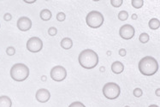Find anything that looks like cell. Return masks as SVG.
I'll return each mask as SVG.
<instances>
[{
  "label": "cell",
  "instance_id": "83f0119b",
  "mask_svg": "<svg viewBox=\"0 0 160 107\" xmlns=\"http://www.w3.org/2000/svg\"><path fill=\"white\" fill-rule=\"evenodd\" d=\"M159 91H160V89L159 88H158L157 90H156V95L158 97H159L160 96V93H159Z\"/></svg>",
  "mask_w": 160,
  "mask_h": 107
},
{
  "label": "cell",
  "instance_id": "7c38bea8",
  "mask_svg": "<svg viewBox=\"0 0 160 107\" xmlns=\"http://www.w3.org/2000/svg\"><path fill=\"white\" fill-rule=\"evenodd\" d=\"M12 101L8 96H0V107H11Z\"/></svg>",
  "mask_w": 160,
  "mask_h": 107
},
{
  "label": "cell",
  "instance_id": "8fae6325",
  "mask_svg": "<svg viewBox=\"0 0 160 107\" xmlns=\"http://www.w3.org/2000/svg\"><path fill=\"white\" fill-rule=\"evenodd\" d=\"M124 70V66L123 64H122L121 62L117 61V62H114L111 64V70L113 73L115 74H121Z\"/></svg>",
  "mask_w": 160,
  "mask_h": 107
},
{
  "label": "cell",
  "instance_id": "4316f807",
  "mask_svg": "<svg viewBox=\"0 0 160 107\" xmlns=\"http://www.w3.org/2000/svg\"><path fill=\"white\" fill-rule=\"evenodd\" d=\"M24 2L27 3V4H33V3H35L36 0H33V1H27V0H24Z\"/></svg>",
  "mask_w": 160,
  "mask_h": 107
},
{
  "label": "cell",
  "instance_id": "2e32d148",
  "mask_svg": "<svg viewBox=\"0 0 160 107\" xmlns=\"http://www.w3.org/2000/svg\"><path fill=\"white\" fill-rule=\"evenodd\" d=\"M132 6L135 9H140L144 5V1L143 0H132L131 1Z\"/></svg>",
  "mask_w": 160,
  "mask_h": 107
},
{
  "label": "cell",
  "instance_id": "5bb4252c",
  "mask_svg": "<svg viewBox=\"0 0 160 107\" xmlns=\"http://www.w3.org/2000/svg\"><path fill=\"white\" fill-rule=\"evenodd\" d=\"M39 16H40V18L42 19L43 21H49L51 18H52V12L47 10V9H45V10H42V11H40V14H39Z\"/></svg>",
  "mask_w": 160,
  "mask_h": 107
},
{
  "label": "cell",
  "instance_id": "6da1fadb",
  "mask_svg": "<svg viewBox=\"0 0 160 107\" xmlns=\"http://www.w3.org/2000/svg\"><path fill=\"white\" fill-rule=\"evenodd\" d=\"M79 64L86 70L93 69L99 64V56L91 49L83 50L79 55Z\"/></svg>",
  "mask_w": 160,
  "mask_h": 107
},
{
  "label": "cell",
  "instance_id": "3957f363",
  "mask_svg": "<svg viewBox=\"0 0 160 107\" xmlns=\"http://www.w3.org/2000/svg\"><path fill=\"white\" fill-rule=\"evenodd\" d=\"M29 75V69L24 64H16L11 70V78L16 81H23Z\"/></svg>",
  "mask_w": 160,
  "mask_h": 107
},
{
  "label": "cell",
  "instance_id": "ba28073f",
  "mask_svg": "<svg viewBox=\"0 0 160 107\" xmlns=\"http://www.w3.org/2000/svg\"><path fill=\"white\" fill-rule=\"evenodd\" d=\"M135 30L133 28V26H131L130 24H125L120 27L119 30V34L120 36L124 39H130L134 36Z\"/></svg>",
  "mask_w": 160,
  "mask_h": 107
},
{
  "label": "cell",
  "instance_id": "d6986e66",
  "mask_svg": "<svg viewBox=\"0 0 160 107\" xmlns=\"http://www.w3.org/2000/svg\"><path fill=\"white\" fill-rule=\"evenodd\" d=\"M123 0H111V5L115 8H118L123 5Z\"/></svg>",
  "mask_w": 160,
  "mask_h": 107
},
{
  "label": "cell",
  "instance_id": "d4e9b609",
  "mask_svg": "<svg viewBox=\"0 0 160 107\" xmlns=\"http://www.w3.org/2000/svg\"><path fill=\"white\" fill-rule=\"evenodd\" d=\"M11 18H12V16H11L10 13H6L5 15L4 16V19L5 20V21H11Z\"/></svg>",
  "mask_w": 160,
  "mask_h": 107
},
{
  "label": "cell",
  "instance_id": "30bf717a",
  "mask_svg": "<svg viewBox=\"0 0 160 107\" xmlns=\"http://www.w3.org/2000/svg\"><path fill=\"white\" fill-rule=\"evenodd\" d=\"M35 98L38 101L40 102V103H45L50 99L51 98V93L47 89H45V88H41V89H39L36 92V95Z\"/></svg>",
  "mask_w": 160,
  "mask_h": 107
},
{
  "label": "cell",
  "instance_id": "9a60e30c",
  "mask_svg": "<svg viewBox=\"0 0 160 107\" xmlns=\"http://www.w3.org/2000/svg\"><path fill=\"white\" fill-rule=\"evenodd\" d=\"M149 27L152 30H156V29H158L159 28V20L157 19V18H152L149 21Z\"/></svg>",
  "mask_w": 160,
  "mask_h": 107
},
{
  "label": "cell",
  "instance_id": "8992f818",
  "mask_svg": "<svg viewBox=\"0 0 160 107\" xmlns=\"http://www.w3.org/2000/svg\"><path fill=\"white\" fill-rule=\"evenodd\" d=\"M50 75L55 81H62L67 77V70L63 66L58 65L52 69Z\"/></svg>",
  "mask_w": 160,
  "mask_h": 107
},
{
  "label": "cell",
  "instance_id": "4fadbf2b",
  "mask_svg": "<svg viewBox=\"0 0 160 107\" xmlns=\"http://www.w3.org/2000/svg\"><path fill=\"white\" fill-rule=\"evenodd\" d=\"M61 46L62 48L65 50H69L73 46V41L70 38H64L61 41Z\"/></svg>",
  "mask_w": 160,
  "mask_h": 107
},
{
  "label": "cell",
  "instance_id": "e0dca14e",
  "mask_svg": "<svg viewBox=\"0 0 160 107\" xmlns=\"http://www.w3.org/2000/svg\"><path fill=\"white\" fill-rule=\"evenodd\" d=\"M139 39H140V42L145 44V43H147L148 41H149L150 37H149V35H148L146 33H142L140 35Z\"/></svg>",
  "mask_w": 160,
  "mask_h": 107
},
{
  "label": "cell",
  "instance_id": "f1b7e54d",
  "mask_svg": "<svg viewBox=\"0 0 160 107\" xmlns=\"http://www.w3.org/2000/svg\"><path fill=\"white\" fill-rule=\"evenodd\" d=\"M132 19H133V20H135V19H137V16H136L135 14H133V16H132Z\"/></svg>",
  "mask_w": 160,
  "mask_h": 107
},
{
  "label": "cell",
  "instance_id": "52a82bcc",
  "mask_svg": "<svg viewBox=\"0 0 160 107\" xmlns=\"http://www.w3.org/2000/svg\"><path fill=\"white\" fill-rule=\"evenodd\" d=\"M27 48L31 52H39L43 48L42 40L38 37L30 38L27 42Z\"/></svg>",
  "mask_w": 160,
  "mask_h": 107
},
{
  "label": "cell",
  "instance_id": "f546056e",
  "mask_svg": "<svg viewBox=\"0 0 160 107\" xmlns=\"http://www.w3.org/2000/svg\"><path fill=\"white\" fill-rule=\"evenodd\" d=\"M148 107H159V106H158V105H151Z\"/></svg>",
  "mask_w": 160,
  "mask_h": 107
},
{
  "label": "cell",
  "instance_id": "ac0fdd59",
  "mask_svg": "<svg viewBox=\"0 0 160 107\" xmlns=\"http://www.w3.org/2000/svg\"><path fill=\"white\" fill-rule=\"evenodd\" d=\"M128 18V13L127 11H122L119 12V14H118V19H119L120 21H126Z\"/></svg>",
  "mask_w": 160,
  "mask_h": 107
},
{
  "label": "cell",
  "instance_id": "7a4b0ae2",
  "mask_svg": "<svg viewBox=\"0 0 160 107\" xmlns=\"http://www.w3.org/2000/svg\"><path fill=\"white\" fill-rule=\"evenodd\" d=\"M140 72L142 75H146V76H151L156 74L158 70V61L150 56L144 57L142 59H140L138 64Z\"/></svg>",
  "mask_w": 160,
  "mask_h": 107
},
{
  "label": "cell",
  "instance_id": "5b68a950",
  "mask_svg": "<svg viewBox=\"0 0 160 107\" xmlns=\"http://www.w3.org/2000/svg\"><path fill=\"white\" fill-rule=\"evenodd\" d=\"M121 93L120 87L115 82H108L103 87V94L108 99H115Z\"/></svg>",
  "mask_w": 160,
  "mask_h": 107
},
{
  "label": "cell",
  "instance_id": "603a6c76",
  "mask_svg": "<svg viewBox=\"0 0 160 107\" xmlns=\"http://www.w3.org/2000/svg\"><path fill=\"white\" fill-rule=\"evenodd\" d=\"M57 33H58V29L56 27H52L48 29L49 35H51V36H55L57 34Z\"/></svg>",
  "mask_w": 160,
  "mask_h": 107
},
{
  "label": "cell",
  "instance_id": "7402d4cb",
  "mask_svg": "<svg viewBox=\"0 0 160 107\" xmlns=\"http://www.w3.org/2000/svg\"><path fill=\"white\" fill-rule=\"evenodd\" d=\"M142 94H143V92H142V90L140 88H135L133 90V95L135 97H137V98L142 96Z\"/></svg>",
  "mask_w": 160,
  "mask_h": 107
},
{
  "label": "cell",
  "instance_id": "277c9868",
  "mask_svg": "<svg viewBox=\"0 0 160 107\" xmlns=\"http://www.w3.org/2000/svg\"><path fill=\"white\" fill-rule=\"evenodd\" d=\"M86 22L92 28L100 27L104 23V16L99 11H91L86 17Z\"/></svg>",
  "mask_w": 160,
  "mask_h": 107
},
{
  "label": "cell",
  "instance_id": "ffe728a7",
  "mask_svg": "<svg viewBox=\"0 0 160 107\" xmlns=\"http://www.w3.org/2000/svg\"><path fill=\"white\" fill-rule=\"evenodd\" d=\"M69 107H86L85 105L84 104H82L81 102L80 101H75L73 102V103H71Z\"/></svg>",
  "mask_w": 160,
  "mask_h": 107
},
{
  "label": "cell",
  "instance_id": "484cf974",
  "mask_svg": "<svg viewBox=\"0 0 160 107\" xmlns=\"http://www.w3.org/2000/svg\"><path fill=\"white\" fill-rule=\"evenodd\" d=\"M126 50L125 49H120L119 50V55L121 56V57H124V56H126Z\"/></svg>",
  "mask_w": 160,
  "mask_h": 107
},
{
  "label": "cell",
  "instance_id": "4dcf8cb0",
  "mask_svg": "<svg viewBox=\"0 0 160 107\" xmlns=\"http://www.w3.org/2000/svg\"><path fill=\"white\" fill-rule=\"evenodd\" d=\"M42 80H45V76H43V77H42Z\"/></svg>",
  "mask_w": 160,
  "mask_h": 107
},
{
  "label": "cell",
  "instance_id": "44dd1931",
  "mask_svg": "<svg viewBox=\"0 0 160 107\" xmlns=\"http://www.w3.org/2000/svg\"><path fill=\"white\" fill-rule=\"evenodd\" d=\"M66 18V16L64 12H59L58 14L57 15V20L59 21H64Z\"/></svg>",
  "mask_w": 160,
  "mask_h": 107
},
{
  "label": "cell",
  "instance_id": "9c48e42d",
  "mask_svg": "<svg viewBox=\"0 0 160 107\" xmlns=\"http://www.w3.org/2000/svg\"><path fill=\"white\" fill-rule=\"evenodd\" d=\"M17 27L23 32L28 31L32 27V21L27 16H22L17 21Z\"/></svg>",
  "mask_w": 160,
  "mask_h": 107
},
{
  "label": "cell",
  "instance_id": "cb8c5ba5",
  "mask_svg": "<svg viewBox=\"0 0 160 107\" xmlns=\"http://www.w3.org/2000/svg\"><path fill=\"white\" fill-rule=\"evenodd\" d=\"M6 52L7 54L9 55V56H13L14 54L16 53V50L14 47H12V46H10V47H8L7 50H6Z\"/></svg>",
  "mask_w": 160,
  "mask_h": 107
},
{
  "label": "cell",
  "instance_id": "1f68e13d",
  "mask_svg": "<svg viewBox=\"0 0 160 107\" xmlns=\"http://www.w3.org/2000/svg\"><path fill=\"white\" fill-rule=\"evenodd\" d=\"M100 69H101V71H104V70H105V68H103V67H102V68H100Z\"/></svg>",
  "mask_w": 160,
  "mask_h": 107
}]
</instances>
